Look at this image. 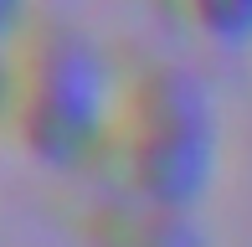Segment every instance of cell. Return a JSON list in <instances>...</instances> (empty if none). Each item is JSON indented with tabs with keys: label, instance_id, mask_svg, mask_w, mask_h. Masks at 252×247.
<instances>
[{
	"label": "cell",
	"instance_id": "1",
	"mask_svg": "<svg viewBox=\"0 0 252 247\" xmlns=\"http://www.w3.org/2000/svg\"><path fill=\"white\" fill-rule=\"evenodd\" d=\"M113 134L129 175L165 206H180L206 170V98L180 67L150 62L113 93Z\"/></svg>",
	"mask_w": 252,
	"mask_h": 247
},
{
	"label": "cell",
	"instance_id": "2",
	"mask_svg": "<svg viewBox=\"0 0 252 247\" xmlns=\"http://www.w3.org/2000/svg\"><path fill=\"white\" fill-rule=\"evenodd\" d=\"M113 77L83 31H36L21 62L5 72L10 119L41 154L83 150L113 114Z\"/></svg>",
	"mask_w": 252,
	"mask_h": 247
},
{
	"label": "cell",
	"instance_id": "3",
	"mask_svg": "<svg viewBox=\"0 0 252 247\" xmlns=\"http://www.w3.org/2000/svg\"><path fill=\"white\" fill-rule=\"evenodd\" d=\"M180 5L196 21L216 26V31H237V26H247V16H252V0H180Z\"/></svg>",
	"mask_w": 252,
	"mask_h": 247
},
{
	"label": "cell",
	"instance_id": "4",
	"mask_svg": "<svg viewBox=\"0 0 252 247\" xmlns=\"http://www.w3.org/2000/svg\"><path fill=\"white\" fill-rule=\"evenodd\" d=\"M5 5H10V0H0V16H5Z\"/></svg>",
	"mask_w": 252,
	"mask_h": 247
}]
</instances>
